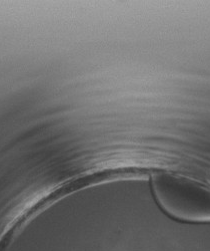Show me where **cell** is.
<instances>
[{"instance_id": "6da1fadb", "label": "cell", "mask_w": 210, "mask_h": 251, "mask_svg": "<svg viewBox=\"0 0 210 251\" xmlns=\"http://www.w3.org/2000/svg\"><path fill=\"white\" fill-rule=\"evenodd\" d=\"M152 190L170 216L188 223H210V186L204 182L162 172L153 176Z\"/></svg>"}]
</instances>
